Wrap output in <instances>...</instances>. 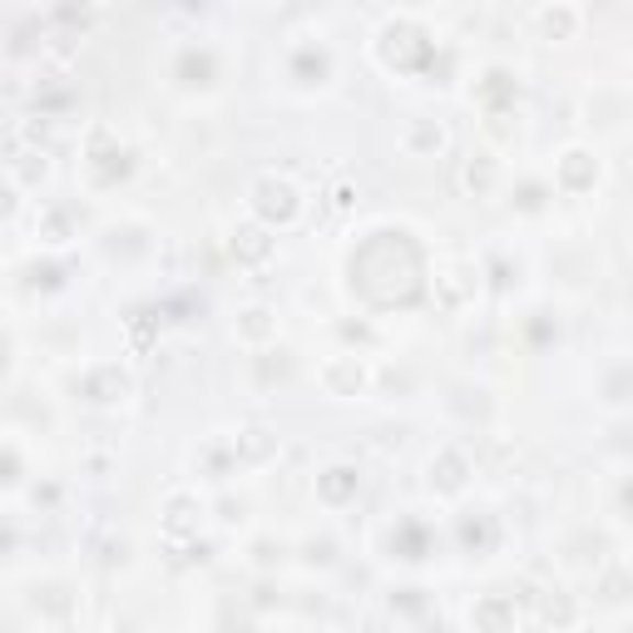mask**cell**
<instances>
[{
    "instance_id": "obj_1",
    "label": "cell",
    "mask_w": 633,
    "mask_h": 633,
    "mask_svg": "<svg viewBox=\"0 0 633 633\" xmlns=\"http://www.w3.org/2000/svg\"><path fill=\"white\" fill-rule=\"evenodd\" d=\"M376 55H381V65L401 69V75H411V69H425L435 55V40L425 35L421 25H415L411 15H396L386 20V30L376 35Z\"/></svg>"
},
{
    "instance_id": "obj_2",
    "label": "cell",
    "mask_w": 633,
    "mask_h": 633,
    "mask_svg": "<svg viewBox=\"0 0 633 633\" xmlns=\"http://www.w3.org/2000/svg\"><path fill=\"white\" fill-rule=\"evenodd\" d=\"M376 253H386V233H371V237H366V243H362V257H352V273H356V282H362V292L371 297V302L381 297V307H391V302H396V287H391V292H381V287H376V277H371ZM391 273L401 277L411 292H421V257H406V263H396V267L386 263L381 277H391Z\"/></svg>"
},
{
    "instance_id": "obj_3",
    "label": "cell",
    "mask_w": 633,
    "mask_h": 633,
    "mask_svg": "<svg viewBox=\"0 0 633 633\" xmlns=\"http://www.w3.org/2000/svg\"><path fill=\"white\" fill-rule=\"evenodd\" d=\"M253 213L263 218L267 227H287V223H297V213H302V193H297L287 178L267 174L253 184Z\"/></svg>"
},
{
    "instance_id": "obj_4",
    "label": "cell",
    "mask_w": 633,
    "mask_h": 633,
    "mask_svg": "<svg viewBox=\"0 0 633 633\" xmlns=\"http://www.w3.org/2000/svg\"><path fill=\"white\" fill-rule=\"evenodd\" d=\"M554 184H559L564 193H589V188L599 184V158H593L589 148H564L559 168H554Z\"/></svg>"
},
{
    "instance_id": "obj_5",
    "label": "cell",
    "mask_w": 633,
    "mask_h": 633,
    "mask_svg": "<svg viewBox=\"0 0 633 633\" xmlns=\"http://www.w3.org/2000/svg\"><path fill=\"white\" fill-rule=\"evenodd\" d=\"M79 391H85L95 406H119V401H129L134 381H129V371H119V366H95V371H85Z\"/></svg>"
},
{
    "instance_id": "obj_6",
    "label": "cell",
    "mask_w": 633,
    "mask_h": 633,
    "mask_svg": "<svg viewBox=\"0 0 633 633\" xmlns=\"http://www.w3.org/2000/svg\"><path fill=\"white\" fill-rule=\"evenodd\" d=\"M470 623H475V633H514L520 629V613H514V599L485 593V599L470 609Z\"/></svg>"
},
{
    "instance_id": "obj_7",
    "label": "cell",
    "mask_w": 633,
    "mask_h": 633,
    "mask_svg": "<svg viewBox=\"0 0 633 633\" xmlns=\"http://www.w3.org/2000/svg\"><path fill=\"white\" fill-rule=\"evenodd\" d=\"M316 376H322L326 396H356L366 386V366L356 362V356H326Z\"/></svg>"
},
{
    "instance_id": "obj_8",
    "label": "cell",
    "mask_w": 633,
    "mask_h": 633,
    "mask_svg": "<svg viewBox=\"0 0 633 633\" xmlns=\"http://www.w3.org/2000/svg\"><path fill=\"white\" fill-rule=\"evenodd\" d=\"M401 148L411 158H435L445 148V124H435V119H406V129H401Z\"/></svg>"
},
{
    "instance_id": "obj_9",
    "label": "cell",
    "mask_w": 633,
    "mask_h": 633,
    "mask_svg": "<svg viewBox=\"0 0 633 633\" xmlns=\"http://www.w3.org/2000/svg\"><path fill=\"white\" fill-rule=\"evenodd\" d=\"M431 485L441 495H460L465 485H470V460H465L455 445H445V451L431 460Z\"/></svg>"
},
{
    "instance_id": "obj_10",
    "label": "cell",
    "mask_w": 633,
    "mask_h": 633,
    "mask_svg": "<svg viewBox=\"0 0 633 633\" xmlns=\"http://www.w3.org/2000/svg\"><path fill=\"white\" fill-rule=\"evenodd\" d=\"M356 490H362L356 465H326V470L316 475V495H322V504H346Z\"/></svg>"
},
{
    "instance_id": "obj_11",
    "label": "cell",
    "mask_w": 633,
    "mask_h": 633,
    "mask_svg": "<svg viewBox=\"0 0 633 633\" xmlns=\"http://www.w3.org/2000/svg\"><path fill=\"white\" fill-rule=\"evenodd\" d=\"M495 184H500V164H495V158H470V164L460 168V188L470 198H490Z\"/></svg>"
},
{
    "instance_id": "obj_12",
    "label": "cell",
    "mask_w": 633,
    "mask_h": 633,
    "mask_svg": "<svg viewBox=\"0 0 633 633\" xmlns=\"http://www.w3.org/2000/svg\"><path fill=\"white\" fill-rule=\"evenodd\" d=\"M579 10L574 5H544V10H534V25L544 30V40H569L574 30H579Z\"/></svg>"
},
{
    "instance_id": "obj_13",
    "label": "cell",
    "mask_w": 633,
    "mask_h": 633,
    "mask_svg": "<svg viewBox=\"0 0 633 633\" xmlns=\"http://www.w3.org/2000/svg\"><path fill=\"white\" fill-rule=\"evenodd\" d=\"M326 69H332V55H326V49H316V45H297L292 49V75L302 79V85H322Z\"/></svg>"
},
{
    "instance_id": "obj_14",
    "label": "cell",
    "mask_w": 633,
    "mask_h": 633,
    "mask_svg": "<svg viewBox=\"0 0 633 633\" xmlns=\"http://www.w3.org/2000/svg\"><path fill=\"white\" fill-rule=\"evenodd\" d=\"M277 451V435L273 431H237V441H233V455H237V465H257V460H267V455Z\"/></svg>"
},
{
    "instance_id": "obj_15",
    "label": "cell",
    "mask_w": 633,
    "mask_h": 633,
    "mask_svg": "<svg viewBox=\"0 0 633 633\" xmlns=\"http://www.w3.org/2000/svg\"><path fill=\"white\" fill-rule=\"evenodd\" d=\"M233 253L243 257V263H267L273 257V237H267V227H237L233 233Z\"/></svg>"
},
{
    "instance_id": "obj_16",
    "label": "cell",
    "mask_w": 633,
    "mask_h": 633,
    "mask_svg": "<svg viewBox=\"0 0 633 633\" xmlns=\"http://www.w3.org/2000/svg\"><path fill=\"white\" fill-rule=\"evenodd\" d=\"M178 69H184L188 85H208V75H213V59H208V49H188V55L178 59Z\"/></svg>"
},
{
    "instance_id": "obj_17",
    "label": "cell",
    "mask_w": 633,
    "mask_h": 633,
    "mask_svg": "<svg viewBox=\"0 0 633 633\" xmlns=\"http://www.w3.org/2000/svg\"><path fill=\"white\" fill-rule=\"evenodd\" d=\"M554 593V589H549ZM540 613H544V623H554V629H569L574 623V603H569V593H554V599H544L540 603Z\"/></svg>"
},
{
    "instance_id": "obj_18",
    "label": "cell",
    "mask_w": 633,
    "mask_h": 633,
    "mask_svg": "<svg viewBox=\"0 0 633 633\" xmlns=\"http://www.w3.org/2000/svg\"><path fill=\"white\" fill-rule=\"evenodd\" d=\"M193 510H198V504L188 500V495H174V500H168V530H174V534H188V530H193V520H188Z\"/></svg>"
},
{
    "instance_id": "obj_19",
    "label": "cell",
    "mask_w": 633,
    "mask_h": 633,
    "mask_svg": "<svg viewBox=\"0 0 633 633\" xmlns=\"http://www.w3.org/2000/svg\"><path fill=\"white\" fill-rule=\"evenodd\" d=\"M237 332H243V342H263V336L273 332V322H267L263 307H253V312H243V326H237Z\"/></svg>"
},
{
    "instance_id": "obj_20",
    "label": "cell",
    "mask_w": 633,
    "mask_h": 633,
    "mask_svg": "<svg viewBox=\"0 0 633 633\" xmlns=\"http://www.w3.org/2000/svg\"><path fill=\"white\" fill-rule=\"evenodd\" d=\"M520 208H540V188H534V184L520 188Z\"/></svg>"
},
{
    "instance_id": "obj_21",
    "label": "cell",
    "mask_w": 633,
    "mask_h": 633,
    "mask_svg": "<svg viewBox=\"0 0 633 633\" xmlns=\"http://www.w3.org/2000/svg\"><path fill=\"white\" fill-rule=\"evenodd\" d=\"M623 504H633V485H623Z\"/></svg>"
}]
</instances>
